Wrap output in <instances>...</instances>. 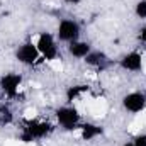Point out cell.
Listing matches in <instances>:
<instances>
[{
	"label": "cell",
	"instance_id": "1",
	"mask_svg": "<svg viewBox=\"0 0 146 146\" xmlns=\"http://www.w3.org/2000/svg\"><path fill=\"white\" fill-rule=\"evenodd\" d=\"M33 42L37 46V51L41 54V58H44L46 61H51L54 58H58V46H56V39L51 33H41L39 36L33 39Z\"/></svg>",
	"mask_w": 146,
	"mask_h": 146
},
{
	"label": "cell",
	"instance_id": "2",
	"mask_svg": "<svg viewBox=\"0 0 146 146\" xmlns=\"http://www.w3.org/2000/svg\"><path fill=\"white\" fill-rule=\"evenodd\" d=\"M49 133H51V124L49 122L34 119V121H29L27 122V126H26L21 139L22 141H27V143H34L36 139H41V138L48 136Z\"/></svg>",
	"mask_w": 146,
	"mask_h": 146
},
{
	"label": "cell",
	"instance_id": "3",
	"mask_svg": "<svg viewBox=\"0 0 146 146\" xmlns=\"http://www.w3.org/2000/svg\"><path fill=\"white\" fill-rule=\"evenodd\" d=\"M80 33H82V27L80 24L75 21V19H63L60 21L58 24V29H56V36L60 41L63 42H73L80 37Z\"/></svg>",
	"mask_w": 146,
	"mask_h": 146
},
{
	"label": "cell",
	"instance_id": "4",
	"mask_svg": "<svg viewBox=\"0 0 146 146\" xmlns=\"http://www.w3.org/2000/svg\"><path fill=\"white\" fill-rule=\"evenodd\" d=\"M80 112L75 106H65L56 110V121L65 129H76L80 126Z\"/></svg>",
	"mask_w": 146,
	"mask_h": 146
},
{
	"label": "cell",
	"instance_id": "5",
	"mask_svg": "<svg viewBox=\"0 0 146 146\" xmlns=\"http://www.w3.org/2000/svg\"><path fill=\"white\" fill-rule=\"evenodd\" d=\"M39 58H41V54L37 51V46L33 41L21 44L15 51V60L22 65H27V66H33L34 63H37Z\"/></svg>",
	"mask_w": 146,
	"mask_h": 146
},
{
	"label": "cell",
	"instance_id": "6",
	"mask_svg": "<svg viewBox=\"0 0 146 146\" xmlns=\"http://www.w3.org/2000/svg\"><path fill=\"white\" fill-rule=\"evenodd\" d=\"M122 107L131 114H139L146 110V95L143 92H129L122 97Z\"/></svg>",
	"mask_w": 146,
	"mask_h": 146
},
{
	"label": "cell",
	"instance_id": "7",
	"mask_svg": "<svg viewBox=\"0 0 146 146\" xmlns=\"http://www.w3.org/2000/svg\"><path fill=\"white\" fill-rule=\"evenodd\" d=\"M21 83H22V76L17 73H5L0 78V88L5 95L9 97H15L21 90Z\"/></svg>",
	"mask_w": 146,
	"mask_h": 146
},
{
	"label": "cell",
	"instance_id": "8",
	"mask_svg": "<svg viewBox=\"0 0 146 146\" xmlns=\"http://www.w3.org/2000/svg\"><path fill=\"white\" fill-rule=\"evenodd\" d=\"M143 54L138 53V51H131L127 54L122 56L121 60V68L126 70V72H131V73H138V72H143Z\"/></svg>",
	"mask_w": 146,
	"mask_h": 146
},
{
	"label": "cell",
	"instance_id": "9",
	"mask_svg": "<svg viewBox=\"0 0 146 146\" xmlns=\"http://www.w3.org/2000/svg\"><path fill=\"white\" fill-rule=\"evenodd\" d=\"M90 51H92V46H90V42H87V41L76 39V41H73V42L68 44V53L72 54L73 58H76V60H83Z\"/></svg>",
	"mask_w": 146,
	"mask_h": 146
},
{
	"label": "cell",
	"instance_id": "10",
	"mask_svg": "<svg viewBox=\"0 0 146 146\" xmlns=\"http://www.w3.org/2000/svg\"><path fill=\"white\" fill-rule=\"evenodd\" d=\"M100 134H102V127L95 124H82L76 127V136H80L85 141H92Z\"/></svg>",
	"mask_w": 146,
	"mask_h": 146
},
{
	"label": "cell",
	"instance_id": "11",
	"mask_svg": "<svg viewBox=\"0 0 146 146\" xmlns=\"http://www.w3.org/2000/svg\"><path fill=\"white\" fill-rule=\"evenodd\" d=\"M87 110L88 114H92L94 117H104L107 114V102L104 99H94L88 102L87 106Z\"/></svg>",
	"mask_w": 146,
	"mask_h": 146
},
{
	"label": "cell",
	"instance_id": "12",
	"mask_svg": "<svg viewBox=\"0 0 146 146\" xmlns=\"http://www.w3.org/2000/svg\"><path fill=\"white\" fill-rule=\"evenodd\" d=\"M87 94H88L87 85H75L66 90V99H68V102H75V100L83 99V95H87Z\"/></svg>",
	"mask_w": 146,
	"mask_h": 146
},
{
	"label": "cell",
	"instance_id": "13",
	"mask_svg": "<svg viewBox=\"0 0 146 146\" xmlns=\"http://www.w3.org/2000/svg\"><path fill=\"white\" fill-rule=\"evenodd\" d=\"M104 60H106V56H104L102 53H99V51H90V53L83 58V61H85L88 66H100V65L104 63Z\"/></svg>",
	"mask_w": 146,
	"mask_h": 146
},
{
	"label": "cell",
	"instance_id": "14",
	"mask_svg": "<svg viewBox=\"0 0 146 146\" xmlns=\"http://www.w3.org/2000/svg\"><path fill=\"white\" fill-rule=\"evenodd\" d=\"M134 14H136L139 19H146V0H139V2L134 5Z\"/></svg>",
	"mask_w": 146,
	"mask_h": 146
},
{
	"label": "cell",
	"instance_id": "15",
	"mask_svg": "<svg viewBox=\"0 0 146 146\" xmlns=\"http://www.w3.org/2000/svg\"><path fill=\"white\" fill-rule=\"evenodd\" d=\"M48 65H49V68L54 70V72H61V70H63V61L60 60V56L54 58V60H51V61H48Z\"/></svg>",
	"mask_w": 146,
	"mask_h": 146
},
{
	"label": "cell",
	"instance_id": "16",
	"mask_svg": "<svg viewBox=\"0 0 146 146\" xmlns=\"http://www.w3.org/2000/svg\"><path fill=\"white\" fill-rule=\"evenodd\" d=\"M3 146H36L34 143H27V141H22V139H9L5 141Z\"/></svg>",
	"mask_w": 146,
	"mask_h": 146
},
{
	"label": "cell",
	"instance_id": "17",
	"mask_svg": "<svg viewBox=\"0 0 146 146\" xmlns=\"http://www.w3.org/2000/svg\"><path fill=\"white\" fill-rule=\"evenodd\" d=\"M36 114H37V110L34 109V107H29V109H26L24 110V119L29 122V121H34L36 119Z\"/></svg>",
	"mask_w": 146,
	"mask_h": 146
},
{
	"label": "cell",
	"instance_id": "18",
	"mask_svg": "<svg viewBox=\"0 0 146 146\" xmlns=\"http://www.w3.org/2000/svg\"><path fill=\"white\" fill-rule=\"evenodd\" d=\"M134 146H146V134H138L133 141Z\"/></svg>",
	"mask_w": 146,
	"mask_h": 146
},
{
	"label": "cell",
	"instance_id": "19",
	"mask_svg": "<svg viewBox=\"0 0 146 146\" xmlns=\"http://www.w3.org/2000/svg\"><path fill=\"white\" fill-rule=\"evenodd\" d=\"M139 41L146 44V26L145 27H141V31H139Z\"/></svg>",
	"mask_w": 146,
	"mask_h": 146
},
{
	"label": "cell",
	"instance_id": "20",
	"mask_svg": "<svg viewBox=\"0 0 146 146\" xmlns=\"http://www.w3.org/2000/svg\"><path fill=\"white\" fill-rule=\"evenodd\" d=\"M63 2H66V3H70V5H76V3H80L82 0H63Z\"/></svg>",
	"mask_w": 146,
	"mask_h": 146
},
{
	"label": "cell",
	"instance_id": "21",
	"mask_svg": "<svg viewBox=\"0 0 146 146\" xmlns=\"http://www.w3.org/2000/svg\"><path fill=\"white\" fill-rule=\"evenodd\" d=\"M143 73L146 75V58H143Z\"/></svg>",
	"mask_w": 146,
	"mask_h": 146
},
{
	"label": "cell",
	"instance_id": "22",
	"mask_svg": "<svg viewBox=\"0 0 146 146\" xmlns=\"http://www.w3.org/2000/svg\"><path fill=\"white\" fill-rule=\"evenodd\" d=\"M124 146H134V145H133V143H126Z\"/></svg>",
	"mask_w": 146,
	"mask_h": 146
}]
</instances>
